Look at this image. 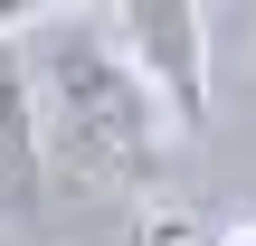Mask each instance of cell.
I'll list each match as a JSON object with an SVG mask.
<instances>
[{"label": "cell", "mask_w": 256, "mask_h": 246, "mask_svg": "<svg viewBox=\"0 0 256 246\" xmlns=\"http://www.w3.org/2000/svg\"><path fill=\"white\" fill-rule=\"evenodd\" d=\"M38 209H48L38 95H28V57H19V38H0V218H38Z\"/></svg>", "instance_id": "3"}, {"label": "cell", "mask_w": 256, "mask_h": 246, "mask_svg": "<svg viewBox=\"0 0 256 246\" xmlns=\"http://www.w3.org/2000/svg\"><path fill=\"white\" fill-rule=\"evenodd\" d=\"M86 0H0V38H38V28H66Z\"/></svg>", "instance_id": "4"}, {"label": "cell", "mask_w": 256, "mask_h": 246, "mask_svg": "<svg viewBox=\"0 0 256 246\" xmlns=\"http://www.w3.org/2000/svg\"><path fill=\"white\" fill-rule=\"evenodd\" d=\"M28 95H38V142H48V180H86V190H124L152 180L162 152L180 142L171 104L133 76V57L95 28H38L28 47Z\"/></svg>", "instance_id": "1"}, {"label": "cell", "mask_w": 256, "mask_h": 246, "mask_svg": "<svg viewBox=\"0 0 256 246\" xmlns=\"http://www.w3.org/2000/svg\"><path fill=\"white\" fill-rule=\"evenodd\" d=\"M124 57H133V76L171 104V123L180 133H200L209 123V9L200 0H114V28H104Z\"/></svg>", "instance_id": "2"}]
</instances>
